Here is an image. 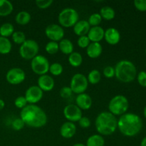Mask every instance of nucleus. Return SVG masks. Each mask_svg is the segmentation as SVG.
<instances>
[{
	"mask_svg": "<svg viewBox=\"0 0 146 146\" xmlns=\"http://www.w3.org/2000/svg\"><path fill=\"white\" fill-rule=\"evenodd\" d=\"M20 118L25 125L34 128H41L47 123V115L42 108L35 104H29L21 109Z\"/></svg>",
	"mask_w": 146,
	"mask_h": 146,
	"instance_id": "nucleus-1",
	"label": "nucleus"
},
{
	"mask_svg": "<svg viewBox=\"0 0 146 146\" xmlns=\"http://www.w3.org/2000/svg\"><path fill=\"white\" fill-rule=\"evenodd\" d=\"M118 128L123 135L133 137L139 133L143 128V121L137 114L127 113L118 120Z\"/></svg>",
	"mask_w": 146,
	"mask_h": 146,
	"instance_id": "nucleus-2",
	"label": "nucleus"
},
{
	"mask_svg": "<svg viewBox=\"0 0 146 146\" xmlns=\"http://www.w3.org/2000/svg\"><path fill=\"white\" fill-rule=\"evenodd\" d=\"M96 129L101 135H109L118 128V120L111 113L104 111L96 117Z\"/></svg>",
	"mask_w": 146,
	"mask_h": 146,
	"instance_id": "nucleus-3",
	"label": "nucleus"
},
{
	"mask_svg": "<svg viewBox=\"0 0 146 146\" xmlns=\"http://www.w3.org/2000/svg\"><path fill=\"white\" fill-rule=\"evenodd\" d=\"M115 76L123 83L132 82L137 76V69L133 62L128 60H121L115 66Z\"/></svg>",
	"mask_w": 146,
	"mask_h": 146,
	"instance_id": "nucleus-4",
	"label": "nucleus"
},
{
	"mask_svg": "<svg viewBox=\"0 0 146 146\" xmlns=\"http://www.w3.org/2000/svg\"><path fill=\"white\" fill-rule=\"evenodd\" d=\"M129 107L128 100L125 96L117 95L111 98L108 104V109L109 112L113 115H122L126 113Z\"/></svg>",
	"mask_w": 146,
	"mask_h": 146,
	"instance_id": "nucleus-5",
	"label": "nucleus"
},
{
	"mask_svg": "<svg viewBox=\"0 0 146 146\" xmlns=\"http://www.w3.org/2000/svg\"><path fill=\"white\" fill-rule=\"evenodd\" d=\"M78 14L76 10L72 8H66L59 13L58 21L61 27H72L78 21Z\"/></svg>",
	"mask_w": 146,
	"mask_h": 146,
	"instance_id": "nucleus-6",
	"label": "nucleus"
},
{
	"mask_svg": "<svg viewBox=\"0 0 146 146\" xmlns=\"http://www.w3.org/2000/svg\"><path fill=\"white\" fill-rule=\"evenodd\" d=\"M39 46L38 43L32 39H27L19 47L20 56L25 60H32L38 55Z\"/></svg>",
	"mask_w": 146,
	"mask_h": 146,
	"instance_id": "nucleus-7",
	"label": "nucleus"
},
{
	"mask_svg": "<svg viewBox=\"0 0 146 146\" xmlns=\"http://www.w3.org/2000/svg\"><path fill=\"white\" fill-rule=\"evenodd\" d=\"M88 81L87 78L82 74H74L72 76L70 82V88L72 90L73 93L81 94L85 92L88 88Z\"/></svg>",
	"mask_w": 146,
	"mask_h": 146,
	"instance_id": "nucleus-8",
	"label": "nucleus"
},
{
	"mask_svg": "<svg viewBox=\"0 0 146 146\" xmlns=\"http://www.w3.org/2000/svg\"><path fill=\"white\" fill-rule=\"evenodd\" d=\"M50 64L48 59L42 55H37L31 62V68L33 72L39 76L45 75L49 71Z\"/></svg>",
	"mask_w": 146,
	"mask_h": 146,
	"instance_id": "nucleus-9",
	"label": "nucleus"
},
{
	"mask_svg": "<svg viewBox=\"0 0 146 146\" xmlns=\"http://www.w3.org/2000/svg\"><path fill=\"white\" fill-rule=\"evenodd\" d=\"M25 72L20 68H12L7 71L6 79L11 85H18L25 80Z\"/></svg>",
	"mask_w": 146,
	"mask_h": 146,
	"instance_id": "nucleus-10",
	"label": "nucleus"
},
{
	"mask_svg": "<svg viewBox=\"0 0 146 146\" xmlns=\"http://www.w3.org/2000/svg\"><path fill=\"white\" fill-rule=\"evenodd\" d=\"M45 34L47 38L52 41H60L64 36V30L58 24H50L45 29Z\"/></svg>",
	"mask_w": 146,
	"mask_h": 146,
	"instance_id": "nucleus-11",
	"label": "nucleus"
},
{
	"mask_svg": "<svg viewBox=\"0 0 146 146\" xmlns=\"http://www.w3.org/2000/svg\"><path fill=\"white\" fill-rule=\"evenodd\" d=\"M64 115L69 122H77L82 117V111L75 104H68L64 108Z\"/></svg>",
	"mask_w": 146,
	"mask_h": 146,
	"instance_id": "nucleus-12",
	"label": "nucleus"
},
{
	"mask_svg": "<svg viewBox=\"0 0 146 146\" xmlns=\"http://www.w3.org/2000/svg\"><path fill=\"white\" fill-rule=\"evenodd\" d=\"M44 92L38 86H30L25 92V97L27 103L29 104H36L41 100Z\"/></svg>",
	"mask_w": 146,
	"mask_h": 146,
	"instance_id": "nucleus-13",
	"label": "nucleus"
},
{
	"mask_svg": "<svg viewBox=\"0 0 146 146\" xmlns=\"http://www.w3.org/2000/svg\"><path fill=\"white\" fill-rule=\"evenodd\" d=\"M38 86L41 89V91H50L54 88V85H55V81L54 78L49 75L40 76L37 81Z\"/></svg>",
	"mask_w": 146,
	"mask_h": 146,
	"instance_id": "nucleus-14",
	"label": "nucleus"
},
{
	"mask_svg": "<svg viewBox=\"0 0 146 146\" xmlns=\"http://www.w3.org/2000/svg\"><path fill=\"white\" fill-rule=\"evenodd\" d=\"M104 38L108 44L116 45L121 40V34L118 30L113 27H111L105 31Z\"/></svg>",
	"mask_w": 146,
	"mask_h": 146,
	"instance_id": "nucleus-15",
	"label": "nucleus"
},
{
	"mask_svg": "<svg viewBox=\"0 0 146 146\" xmlns=\"http://www.w3.org/2000/svg\"><path fill=\"white\" fill-rule=\"evenodd\" d=\"M104 33L105 31L101 27H93L90 29L87 36L91 42L99 43L104 38Z\"/></svg>",
	"mask_w": 146,
	"mask_h": 146,
	"instance_id": "nucleus-16",
	"label": "nucleus"
},
{
	"mask_svg": "<svg viewBox=\"0 0 146 146\" xmlns=\"http://www.w3.org/2000/svg\"><path fill=\"white\" fill-rule=\"evenodd\" d=\"M76 103V105L81 110H88L92 106V98L88 94L83 93L77 96Z\"/></svg>",
	"mask_w": 146,
	"mask_h": 146,
	"instance_id": "nucleus-17",
	"label": "nucleus"
},
{
	"mask_svg": "<svg viewBox=\"0 0 146 146\" xmlns=\"http://www.w3.org/2000/svg\"><path fill=\"white\" fill-rule=\"evenodd\" d=\"M76 132V126L75 124L72 122H67L64 123L60 128V134L61 136L64 138L69 139L74 137Z\"/></svg>",
	"mask_w": 146,
	"mask_h": 146,
	"instance_id": "nucleus-18",
	"label": "nucleus"
},
{
	"mask_svg": "<svg viewBox=\"0 0 146 146\" xmlns=\"http://www.w3.org/2000/svg\"><path fill=\"white\" fill-rule=\"evenodd\" d=\"M90 27L89 24L87 21L85 20H81L78 21L75 25L74 26V31L76 35L78 36H86L89 31Z\"/></svg>",
	"mask_w": 146,
	"mask_h": 146,
	"instance_id": "nucleus-19",
	"label": "nucleus"
},
{
	"mask_svg": "<svg viewBox=\"0 0 146 146\" xmlns=\"http://www.w3.org/2000/svg\"><path fill=\"white\" fill-rule=\"evenodd\" d=\"M103 51L102 46L100 43L91 42L86 48V54L91 58H96L101 55Z\"/></svg>",
	"mask_w": 146,
	"mask_h": 146,
	"instance_id": "nucleus-20",
	"label": "nucleus"
},
{
	"mask_svg": "<svg viewBox=\"0 0 146 146\" xmlns=\"http://www.w3.org/2000/svg\"><path fill=\"white\" fill-rule=\"evenodd\" d=\"M59 50L66 55H70L74 52V45L73 43L68 38H63L58 44Z\"/></svg>",
	"mask_w": 146,
	"mask_h": 146,
	"instance_id": "nucleus-21",
	"label": "nucleus"
},
{
	"mask_svg": "<svg viewBox=\"0 0 146 146\" xmlns=\"http://www.w3.org/2000/svg\"><path fill=\"white\" fill-rule=\"evenodd\" d=\"M14 7L8 0H0V17H7L11 14Z\"/></svg>",
	"mask_w": 146,
	"mask_h": 146,
	"instance_id": "nucleus-22",
	"label": "nucleus"
},
{
	"mask_svg": "<svg viewBox=\"0 0 146 146\" xmlns=\"http://www.w3.org/2000/svg\"><path fill=\"white\" fill-rule=\"evenodd\" d=\"M105 145V140L102 135L99 134H94L91 135L87 139L86 146H104Z\"/></svg>",
	"mask_w": 146,
	"mask_h": 146,
	"instance_id": "nucleus-23",
	"label": "nucleus"
},
{
	"mask_svg": "<svg viewBox=\"0 0 146 146\" xmlns=\"http://www.w3.org/2000/svg\"><path fill=\"white\" fill-rule=\"evenodd\" d=\"M12 45L8 38L0 36V54L5 55L9 54L11 51Z\"/></svg>",
	"mask_w": 146,
	"mask_h": 146,
	"instance_id": "nucleus-24",
	"label": "nucleus"
},
{
	"mask_svg": "<svg viewBox=\"0 0 146 146\" xmlns=\"http://www.w3.org/2000/svg\"><path fill=\"white\" fill-rule=\"evenodd\" d=\"M31 15L26 11H21L17 14L15 21L19 25H27L31 21Z\"/></svg>",
	"mask_w": 146,
	"mask_h": 146,
	"instance_id": "nucleus-25",
	"label": "nucleus"
},
{
	"mask_svg": "<svg viewBox=\"0 0 146 146\" xmlns=\"http://www.w3.org/2000/svg\"><path fill=\"white\" fill-rule=\"evenodd\" d=\"M99 14L102 19H104L107 21L113 19L115 16V12L113 9L108 6H105V7H102L100 10Z\"/></svg>",
	"mask_w": 146,
	"mask_h": 146,
	"instance_id": "nucleus-26",
	"label": "nucleus"
},
{
	"mask_svg": "<svg viewBox=\"0 0 146 146\" xmlns=\"http://www.w3.org/2000/svg\"><path fill=\"white\" fill-rule=\"evenodd\" d=\"M14 32V26L11 23H4L0 27V36L8 38Z\"/></svg>",
	"mask_w": 146,
	"mask_h": 146,
	"instance_id": "nucleus-27",
	"label": "nucleus"
},
{
	"mask_svg": "<svg viewBox=\"0 0 146 146\" xmlns=\"http://www.w3.org/2000/svg\"><path fill=\"white\" fill-rule=\"evenodd\" d=\"M68 62L73 67H78L83 62V57L78 52H73L68 56Z\"/></svg>",
	"mask_w": 146,
	"mask_h": 146,
	"instance_id": "nucleus-28",
	"label": "nucleus"
},
{
	"mask_svg": "<svg viewBox=\"0 0 146 146\" xmlns=\"http://www.w3.org/2000/svg\"><path fill=\"white\" fill-rule=\"evenodd\" d=\"M101 79V74L98 70L94 69L90 71L88 74V77H87V80H88V83L91 84H97L98 83L100 82Z\"/></svg>",
	"mask_w": 146,
	"mask_h": 146,
	"instance_id": "nucleus-29",
	"label": "nucleus"
},
{
	"mask_svg": "<svg viewBox=\"0 0 146 146\" xmlns=\"http://www.w3.org/2000/svg\"><path fill=\"white\" fill-rule=\"evenodd\" d=\"M63 68L62 65L59 63H53L52 64H51L49 66V71L50 73L52 74L53 76H60L63 73Z\"/></svg>",
	"mask_w": 146,
	"mask_h": 146,
	"instance_id": "nucleus-30",
	"label": "nucleus"
},
{
	"mask_svg": "<svg viewBox=\"0 0 146 146\" xmlns=\"http://www.w3.org/2000/svg\"><path fill=\"white\" fill-rule=\"evenodd\" d=\"M11 37H12L13 41H14L15 44H21V45L26 41V40H27L24 33L19 31H14V34L11 36Z\"/></svg>",
	"mask_w": 146,
	"mask_h": 146,
	"instance_id": "nucleus-31",
	"label": "nucleus"
},
{
	"mask_svg": "<svg viewBox=\"0 0 146 146\" xmlns=\"http://www.w3.org/2000/svg\"><path fill=\"white\" fill-rule=\"evenodd\" d=\"M102 21V17L98 13H94L91 14L88 18V20L87 21L88 22L90 26L92 27H98Z\"/></svg>",
	"mask_w": 146,
	"mask_h": 146,
	"instance_id": "nucleus-32",
	"label": "nucleus"
},
{
	"mask_svg": "<svg viewBox=\"0 0 146 146\" xmlns=\"http://www.w3.org/2000/svg\"><path fill=\"white\" fill-rule=\"evenodd\" d=\"M46 51L49 54H55L59 50V46H58V44L56 41H50L46 44L45 46Z\"/></svg>",
	"mask_w": 146,
	"mask_h": 146,
	"instance_id": "nucleus-33",
	"label": "nucleus"
},
{
	"mask_svg": "<svg viewBox=\"0 0 146 146\" xmlns=\"http://www.w3.org/2000/svg\"><path fill=\"white\" fill-rule=\"evenodd\" d=\"M91 44L89 38L86 36H79L78 41H77V44L80 48H86L88 46V45Z\"/></svg>",
	"mask_w": 146,
	"mask_h": 146,
	"instance_id": "nucleus-34",
	"label": "nucleus"
},
{
	"mask_svg": "<svg viewBox=\"0 0 146 146\" xmlns=\"http://www.w3.org/2000/svg\"><path fill=\"white\" fill-rule=\"evenodd\" d=\"M27 101L26 100L25 97L22 96H18L14 101V105L17 108H20V109H23L24 107H26L27 106Z\"/></svg>",
	"mask_w": 146,
	"mask_h": 146,
	"instance_id": "nucleus-35",
	"label": "nucleus"
},
{
	"mask_svg": "<svg viewBox=\"0 0 146 146\" xmlns=\"http://www.w3.org/2000/svg\"><path fill=\"white\" fill-rule=\"evenodd\" d=\"M25 123H24V121L21 119V118H16L13 121L12 123H11V127H12L14 131H20L22 128H24V127L25 126Z\"/></svg>",
	"mask_w": 146,
	"mask_h": 146,
	"instance_id": "nucleus-36",
	"label": "nucleus"
},
{
	"mask_svg": "<svg viewBox=\"0 0 146 146\" xmlns=\"http://www.w3.org/2000/svg\"><path fill=\"white\" fill-rule=\"evenodd\" d=\"M53 2H54L53 0H36V4L39 9H45L48 8L50 6H51Z\"/></svg>",
	"mask_w": 146,
	"mask_h": 146,
	"instance_id": "nucleus-37",
	"label": "nucleus"
},
{
	"mask_svg": "<svg viewBox=\"0 0 146 146\" xmlns=\"http://www.w3.org/2000/svg\"><path fill=\"white\" fill-rule=\"evenodd\" d=\"M103 74H104V76L106 78H113V76H115V68L111 66L105 67L104 69V71H103Z\"/></svg>",
	"mask_w": 146,
	"mask_h": 146,
	"instance_id": "nucleus-38",
	"label": "nucleus"
},
{
	"mask_svg": "<svg viewBox=\"0 0 146 146\" xmlns=\"http://www.w3.org/2000/svg\"><path fill=\"white\" fill-rule=\"evenodd\" d=\"M73 94L72 90L71 89L70 87L64 86L60 90V96L63 98H68L70 96H71Z\"/></svg>",
	"mask_w": 146,
	"mask_h": 146,
	"instance_id": "nucleus-39",
	"label": "nucleus"
},
{
	"mask_svg": "<svg viewBox=\"0 0 146 146\" xmlns=\"http://www.w3.org/2000/svg\"><path fill=\"white\" fill-rule=\"evenodd\" d=\"M137 80L141 86L146 87V71H142L138 73L137 75Z\"/></svg>",
	"mask_w": 146,
	"mask_h": 146,
	"instance_id": "nucleus-40",
	"label": "nucleus"
},
{
	"mask_svg": "<svg viewBox=\"0 0 146 146\" xmlns=\"http://www.w3.org/2000/svg\"><path fill=\"white\" fill-rule=\"evenodd\" d=\"M134 5L135 8L139 11H146V0H135Z\"/></svg>",
	"mask_w": 146,
	"mask_h": 146,
	"instance_id": "nucleus-41",
	"label": "nucleus"
},
{
	"mask_svg": "<svg viewBox=\"0 0 146 146\" xmlns=\"http://www.w3.org/2000/svg\"><path fill=\"white\" fill-rule=\"evenodd\" d=\"M79 125L83 128H87L91 125V121L88 117H81V119L78 121Z\"/></svg>",
	"mask_w": 146,
	"mask_h": 146,
	"instance_id": "nucleus-42",
	"label": "nucleus"
},
{
	"mask_svg": "<svg viewBox=\"0 0 146 146\" xmlns=\"http://www.w3.org/2000/svg\"><path fill=\"white\" fill-rule=\"evenodd\" d=\"M4 106H5V103L2 99L0 98V111H1L4 108Z\"/></svg>",
	"mask_w": 146,
	"mask_h": 146,
	"instance_id": "nucleus-43",
	"label": "nucleus"
},
{
	"mask_svg": "<svg viewBox=\"0 0 146 146\" xmlns=\"http://www.w3.org/2000/svg\"><path fill=\"white\" fill-rule=\"evenodd\" d=\"M141 146H146V136L144 137L141 141Z\"/></svg>",
	"mask_w": 146,
	"mask_h": 146,
	"instance_id": "nucleus-44",
	"label": "nucleus"
},
{
	"mask_svg": "<svg viewBox=\"0 0 146 146\" xmlns=\"http://www.w3.org/2000/svg\"><path fill=\"white\" fill-rule=\"evenodd\" d=\"M73 146H86V145H84V144H83V143H76V144H74Z\"/></svg>",
	"mask_w": 146,
	"mask_h": 146,
	"instance_id": "nucleus-45",
	"label": "nucleus"
},
{
	"mask_svg": "<svg viewBox=\"0 0 146 146\" xmlns=\"http://www.w3.org/2000/svg\"><path fill=\"white\" fill-rule=\"evenodd\" d=\"M143 114H144V116H145V118H146V106H145V108H144V110H143Z\"/></svg>",
	"mask_w": 146,
	"mask_h": 146,
	"instance_id": "nucleus-46",
	"label": "nucleus"
},
{
	"mask_svg": "<svg viewBox=\"0 0 146 146\" xmlns=\"http://www.w3.org/2000/svg\"><path fill=\"white\" fill-rule=\"evenodd\" d=\"M145 54H146V48H145Z\"/></svg>",
	"mask_w": 146,
	"mask_h": 146,
	"instance_id": "nucleus-47",
	"label": "nucleus"
},
{
	"mask_svg": "<svg viewBox=\"0 0 146 146\" xmlns=\"http://www.w3.org/2000/svg\"><path fill=\"white\" fill-rule=\"evenodd\" d=\"M145 67H146V62H145Z\"/></svg>",
	"mask_w": 146,
	"mask_h": 146,
	"instance_id": "nucleus-48",
	"label": "nucleus"
}]
</instances>
